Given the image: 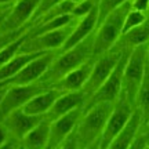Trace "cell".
<instances>
[{"label": "cell", "instance_id": "12", "mask_svg": "<svg viewBox=\"0 0 149 149\" xmlns=\"http://www.w3.org/2000/svg\"><path fill=\"white\" fill-rule=\"evenodd\" d=\"M83 112H84L83 108H77V109H74V111L51 122L47 149H58L61 146V144L76 130Z\"/></svg>", "mask_w": 149, "mask_h": 149}, {"label": "cell", "instance_id": "3", "mask_svg": "<svg viewBox=\"0 0 149 149\" xmlns=\"http://www.w3.org/2000/svg\"><path fill=\"white\" fill-rule=\"evenodd\" d=\"M130 10H131V0L113 10L98 25L97 32L94 33V47H93L94 58L112 50L119 43L123 35L124 19Z\"/></svg>", "mask_w": 149, "mask_h": 149}, {"label": "cell", "instance_id": "13", "mask_svg": "<svg viewBox=\"0 0 149 149\" xmlns=\"http://www.w3.org/2000/svg\"><path fill=\"white\" fill-rule=\"evenodd\" d=\"M44 117L46 116L29 115V113L22 111V108H21V109H17V111L11 112L10 115L6 116L1 122H3V124L7 127L11 138H14L21 142V139L24 138L33 127H36Z\"/></svg>", "mask_w": 149, "mask_h": 149}, {"label": "cell", "instance_id": "33", "mask_svg": "<svg viewBox=\"0 0 149 149\" xmlns=\"http://www.w3.org/2000/svg\"><path fill=\"white\" fill-rule=\"evenodd\" d=\"M18 146H19V141L11 138L10 141H7L6 144L0 145V149H18Z\"/></svg>", "mask_w": 149, "mask_h": 149}, {"label": "cell", "instance_id": "18", "mask_svg": "<svg viewBox=\"0 0 149 149\" xmlns=\"http://www.w3.org/2000/svg\"><path fill=\"white\" fill-rule=\"evenodd\" d=\"M141 126H142V115H141L138 108H135L130 120L126 124V127L112 141L108 149H128L134 142V139L137 138L139 130H141Z\"/></svg>", "mask_w": 149, "mask_h": 149}, {"label": "cell", "instance_id": "41", "mask_svg": "<svg viewBox=\"0 0 149 149\" xmlns=\"http://www.w3.org/2000/svg\"><path fill=\"white\" fill-rule=\"evenodd\" d=\"M18 149H26V148H24V146H22V145L19 144V146H18Z\"/></svg>", "mask_w": 149, "mask_h": 149}, {"label": "cell", "instance_id": "16", "mask_svg": "<svg viewBox=\"0 0 149 149\" xmlns=\"http://www.w3.org/2000/svg\"><path fill=\"white\" fill-rule=\"evenodd\" d=\"M94 61H95V58L93 57L87 62L80 65L79 68H76V69H73L68 74H65L64 77L61 80H58L53 87H57V88H59L64 93L83 90L84 86L87 84L88 79H90V74L93 72V68H94Z\"/></svg>", "mask_w": 149, "mask_h": 149}, {"label": "cell", "instance_id": "39", "mask_svg": "<svg viewBox=\"0 0 149 149\" xmlns=\"http://www.w3.org/2000/svg\"><path fill=\"white\" fill-rule=\"evenodd\" d=\"M6 88H0V100H1V97H3V94H4Z\"/></svg>", "mask_w": 149, "mask_h": 149}, {"label": "cell", "instance_id": "32", "mask_svg": "<svg viewBox=\"0 0 149 149\" xmlns=\"http://www.w3.org/2000/svg\"><path fill=\"white\" fill-rule=\"evenodd\" d=\"M10 139H11V135H10V133H8L7 127L3 124V122H0V145L6 144V142L10 141Z\"/></svg>", "mask_w": 149, "mask_h": 149}, {"label": "cell", "instance_id": "4", "mask_svg": "<svg viewBox=\"0 0 149 149\" xmlns=\"http://www.w3.org/2000/svg\"><path fill=\"white\" fill-rule=\"evenodd\" d=\"M148 65V43L131 48L123 74V94L135 107L141 83Z\"/></svg>", "mask_w": 149, "mask_h": 149}, {"label": "cell", "instance_id": "15", "mask_svg": "<svg viewBox=\"0 0 149 149\" xmlns=\"http://www.w3.org/2000/svg\"><path fill=\"white\" fill-rule=\"evenodd\" d=\"M88 98L84 94V91H66V93H62L61 95L58 97V100L55 101V104L53 105V108L50 109L46 117H47L50 122H53L58 117L64 116L66 113L77 109V108H83L84 109V105L87 104Z\"/></svg>", "mask_w": 149, "mask_h": 149}, {"label": "cell", "instance_id": "20", "mask_svg": "<svg viewBox=\"0 0 149 149\" xmlns=\"http://www.w3.org/2000/svg\"><path fill=\"white\" fill-rule=\"evenodd\" d=\"M44 53H19L17 54L14 58H11L8 62H6L4 65L0 66V81L13 77L15 73H18L19 70L25 66V65L32 61L36 57H40Z\"/></svg>", "mask_w": 149, "mask_h": 149}, {"label": "cell", "instance_id": "31", "mask_svg": "<svg viewBox=\"0 0 149 149\" xmlns=\"http://www.w3.org/2000/svg\"><path fill=\"white\" fill-rule=\"evenodd\" d=\"M145 146H146L145 138L142 137V134H141V131H139L138 135H137V138L134 139V142L131 144V146H130L128 149H145Z\"/></svg>", "mask_w": 149, "mask_h": 149}, {"label": "cell", "instance_id": "22", "mask_svg": "<svg viewBox=\"0 0 149 149\" xmlns=\"http://www.w3.org/2000/svg\"><path fill=\"white\" fill-rule=\"evenodd\" d=\"M135 108H138L141 115H142V123H148L149 122V64L146 65L144 80H142L141 87H139Z\"/></svg>", "mask_w": 149, "mask_h": 149}, {"label": "cell", "instance_id": "37", "mask_svg": "<svg viewBox=\"0 0 149 149\" xmlns=\"http://www.w3.org/2000/svg\"><path fill=\"white\" fill-rule=\"evenodd\" d=\"M11 8V7H10ZM10 8H8V10H10ZM8 10L6 11V13H3V14H0V25H1V22L4 21V18H6V15H7V13H8Z\"/></svg>", "mask_w": 149, "mask_h": 149}, {"label": "cell", "instance_id": "17", "mask_svg": "<svg viewBox=\"0 0 149 149\" xmlns=\"http://www.w3.org/2000/svg\"><path fill=\"white\" fill-rule=\"evenodd\" d=\"M62 93L64 91H61L57 87H48L47 90L39 93L31 101H28L24 105L22 111L35 116H46Z\"/></svg>", "mask_w": 149, "mask_h": 149}, {"label": "cell", "instance_id": "21", "mask_svg": "<svg viewBox=\"0 0 149 149\" xmlns=\"http://www.w3.org/2000/svg\"><path fill=\"white\" fill-rule=\"evenodd\" d=\"M119 42L123 43L122 48H134L137 46L149 43V19H146L142 25L131 29L130 32L124 33Z\"/></svg>", "mask_w": 149, "mask_h": 149}, {"label": "cell", "instance_id": "38", "mask_svg": "<svg viewBox=\"0 0 149 149\" xmlns=\"http://www.w3.org/2000/svg\"><path fill=\"white\" fill-rule=\"evenodd\" d=\"M84 149H98V141L94 142V144H91L90 146H87V148H84Z\"/></svg>", "mask_w": 149, "mask_h": 149}, {"label": "cell", "instance_id": "9", "mask_svg": "<svg viewBox=\"0 0 149 149\" xmlns=\"http://www.w3.org/2000/svg\"><path fill=\"white\" fill-rule=\"evenodd\" d=\"M48 87L42 84L40 81L33 84H24V86H8L6 87V91L1 100H0V122L8 116L11 112L24 108L28 101H31L33 97L39 93L47 90Z\"/></svg>", "mask_w": 149, "mask_h": 149}, {"label": "cell", "instance_id": "34", "mask_svg": "<svg viewBox=\"0 0 149 149\" xmlns=\"http://www.w3.org/2000/svg\"><path fill=\"white\" fill-rule=\"evenodd\" d=\"M141 134H142V137L145 138V142L146 145H149V122L148 123H142V126H141Z\"/></svg>", "mask_w": 149, "mask_h": 149}, {"label": "cell", "instance_id": "36", "mask_svg": "<svg viewBox=\"0 0 149 149\" xmlns=\"http://www.w3.org/2000/svg\"><path fill=\"white\" fill-rule=\"evenodd\" d=\"M11 6L13 4H10V6H3V7H0V14H3V13H6V11L8 10V8H10Z\"/></svg>", "mask_w": 149, "mask_h": 149}, {"label": "cell", "instance_id": "26", "mask_svg": "<svg viewBox=\"0 0 149 149\" xmlns=\"http://www.w3.org/2000/svg\"><path fill=\"white\" fill-rule=\"evenodd\" d=\"M31 28H32V24H28V25L19 28V29H15V31L6 32V33H0V51H1L4 47H7L10 43L15 42L17 39H19V37L24 36L25 33H28Z\"/></svg>", "mask_w": 149, "mask_h": 149}, {"label": "cell", "instance_id": "40", "mask_svg": "<svg viewBox=\"0 0 149 149\" xmlns=\"http://www.w3.org/2000/svg\"><path fill=\"white\" fill-rule=\"evenodd\" d=\"M148 64H149V43H148Z\"/></svg>", "mask_w": 149, "mask_h": 149}, {"label": "cell", "instance_id": "7", "mask_svg": "<svg viewBox=\"0 0 149 149\" xmlns=\"http://www.w3.org/2000/svg\"><path fill=\"white\" fill-rule=\"evenodd\" d=\"M76 22L69 24L64 28H59V29H54L50 32L37 35V36H29V32H28V39L22 44L19 53H47V51L59 53V50L64 47L65 42L68 40L69 35L73 31Z\"/></svg>", "mask_w": 149, "mask_h": 149}, {"label": "cell", "instance_id": "23", "mask_svg": "<svg viewBox=\"0 0 149 149\" xmlns=\"http://www.w3.org/2000/svg\"><path fill=\"white\" fill-rule=\"evenodd\" d=\"M26 39H28V33H25L24 36H21L19 39H17L15 42L10 43L7 47H4L0 51V66L4 65L6 62H8L11 58H14L17 54H19V50H21L22 44L25 43Z\"/></svg>", "mask_w": 149, "mask_h": 149}, {"label": "cell", "instance_id": "24", "mask_svg": "<svg viewBox=\"0 0 149 149\" xmlns=\"http://www.w3.org/2000/svg\"><path fill=\"white\" fill-rule=\"evenodd\" d=\"M148 19V17H146V13H142V11H138V10H131L128 11L127 17H126V19H124V26H123V35L124 33L130 32L131 29L134 28L139 26V25H142L145 21ZM122 35V36H123Z\"/></svg>", "mask_w": 149, "mask_h": 149}, {"label": "cell", "instance_id": "42", "mask_svg": "<svg viewBox=\"0 0 149 149\" xmlns=\"http://www.w3.org/2000/svg\"><path fill=\"white\" fill-rule=\"evenodd\" d=\"M145 149H149V145H146V146H145Z\"/></svg>", "mask_w": 149, "mask_h": 149}, {"label": "cell", "instance_id": "19", "mask_svg": "<svg viewBox=\"0 0 149 149\" xmlns=\"http://www.w3.org/2000/svg\"><path fill=\"white\" fill-rule=\"evenodd\" d=\"M50 127L51 122L47 117H44L36 127H33L21 139L19 144L26 149H47L50 139Z\"/></svg>", "mask_w": 149, "mask_h": 149}, {"label": "cell", "instance_id": "29", "mask_svg": "<svg viewBox=\"0 0 149 149\" xmlns=\"http://www.w3.org/2000/svg\"><path fill=\"white\" fill-rule=\"evenodd\" d=\"M58 149H80L79 142H77V138H76V134H74V131L70 134L68 138L65 139L62 144H61V146H59Z\"/></svg>", "mask_w": 149, "mask_h": 149}, {"label": "cell", "instance_id": "11", "mask_svg": "<svg viewBox=\"0 0 149 149\" xmlns=\"http://www.w3.org/2000/svg\"><path fill=\"white\" fill-rule=\"evenodd\" d=\"M40 3L42 0H17L1 22L0 33L11 32L31 24Z\"/></svg>", "mask_w": 149, "mask_h": 149}, {"label": "cell", "instance_id": "35", "mask_svg": "<svg viewBox=\"0 0 149 149\" xmlns=\"http://www.w3.org/2000/svg\"><path fill=\"white\" fill-rule=\"evenodd\" d=\"M17 0H0V7L3 6H10V4H14Z\"/></svg>", "mask_w": 149, "mask_h": 149}, {"label": "cell", "instance_id": "2", "mask_svg": "<svg viewBox=\"0 0 149 149\" xmlns=\"http://www.w3.org/2000/svg\"><path fill=\"white\" fill-rule=\"evenodd\" d=\"M115 104L113 102H100V104L91 105L90 108L84 109L79 123H77V127L74 130L80 149L87 148L100 139L104 128L107 126L108 119L115 108Z\"/></svg>", "mask_w": 149, "mask_h": 149}, {"label": "cell", "instance_id": "1", "mask_svg": "<svg viewBox=\"0 0 149 149\" xmlns=\"http://www.w3.org/2000/svg\"><path fill=\"white\" fill-rule=\"evenodd\" d=\"M93 47H94V33L84 39L83 42H80L79 44H76L74 47L66 50L64 53H58L57 58L54 59L51 66L39 81L46 87H53L65 74H68L73 69L79 68L81 64L93 58L94 57Z\"/></svg>", "mask_w": 149, "mask_h": 149}, {"label": "cell", "instance_id": "27", "mask_svg": "<svg viewBox=\"0 0 149 149\" xmlns=\"http://www.w3.org/2000/svg\"><path fill=\"white\" fill-rule=\"evenodd\" d=\"M95 4L97 3L94 0H81V1H79L77 4L74 6L72 14H73L76 18H83V17L87 15V14L95 7Z\"/></svg>", "mask_w": 149, "mask_h": 149}, {"label": "cell", "instance_id": "6", "mask_svg": "<svg viewBox=\"0 0 149 149\" xmlns=\"http://www.w3.org/2000/svg\"><path fill=\"white\" fill-rule=\"evenodd\" d=\"M130 51H131V48H124L122 58L117 62L116 68L109 74V77L105 80V83L90 97V100L87 101L84 109L90 108L91 105L100 104V102H113L115 104L119 100V97H120L123 91V74H124V68H126V64H127Z\"/></svg>", "mask_w": 149, "mask_h": 149}, {"label": "cell", "instance_id": "28", "mask_svg": "<svg viewBox=\"0 0 149 149\" xmlns=\"http://www.w3.org/2000/svg\"><path fill=\"white\" fill-rule=\"evenodd\" d=\"M61 1H64V0H42V3L39 4L36 13H35V15H33V18H32V22H31L32 26H33V24H35L43 14H46L51 7H54L55 4H58V3H61Z\"/></svg>", "mask_w": 149, "mask_h": 149}, {"label": "cell", "instance_id": "5", "mask_svg": "<svg viewBox=\"0 0 149 149\" xmlns=\"http://www.w3.org/2000/svg\"><path fill=\"white\" fill-rule=\"evenodd\" d=\"M134 109H135V107L122 93L119 100L115 104V108H113L111 116L108 119L107 126L104 128L101 137L98 139V149H108L112 141L122 133L123 128L126 127L127 122L133 115Z\"/></svg>", "mask_w": 149, "mask_h": 149}, {"label": "cell", "instance_id": "25", "mask_svg": "<svg viewBox=\"0 0 149 149\" xmlns=\"http://www.w3.org/2000/svg\"><path fill=\"white\" fill-rule=\"evenodd\" d=\"M130 0H100L98 1V25L101 24L113 10L123 6Z\"/></svg>", "mask_w": 149, "mask_h": 149}, {"label": "cell", "instance_id": "30", "mask_svg": "<svg viewBox=\"0 0 149 149\" xmlns=\"http://www.w3.org/2000/svg\"><path fill=\"white\" fill-rule=\"evenodd\" d=\"M131 8L146 13L149 10V0H131Z\"/></svg>", "mask_w": 149, "mask_h": 149}, {"label": "cell", "instance_id": "8", "mask_svg": "<svg viewBox=\"0 0 149 149\" xmlns=\"http://www.w3.org/2000/svg\"><path fill=\"white\" fill-rule=\"evenodd\" d=\"M57 55H58V51H47L40 57L33 58L13 77L4 80V81H0V88H6L8 86H24L37 83L43 77V74L48 70V68L51 66L54 59L57 58Z\"/></svg>", "mask_w": 149, "mask_h": 149}, {"label": "cell", "instance_id": "10", "mask_svg": "<svg viewBox=\"0 0 149 149\" xmlns=\"http://www.w3.org/2000/svg\"><path fill=\"white\" fill-rule=\"evenodd\" d=\"M124 48H112L109 51H107L105 54H102L100 57H97L94 61V68L93 72L90 74V79L87 81V84L84 86V94L87 95V98L90 100V97L95 93L100 87H101L105 80L109 77V74L113 72V69L116 68L117 62L120 61L123 55ZM86 107V105H84Z\"/></svg>", "mask_w": 149, "mask_h": 149}, {"label": "cell", "instance_id": "14", "mask_svg": "<svg viewBox=\"0 0 149 149\" xmlns=\"http://www.w3.org/2000/svg\"><path fill=\"white\" fill-rule=\"evenodd\" d=\"M97 28H98V3L87 15L77 19L76 25L73 26V31L69 35L68 40L65 42L64 47L59 50V53H64L66 50L74 47L76 44H79L80 42H83L90 35H93L94 31H97Z\"/></svg>", "mask_w": 149, "mask_h": 149}]
</instances>
